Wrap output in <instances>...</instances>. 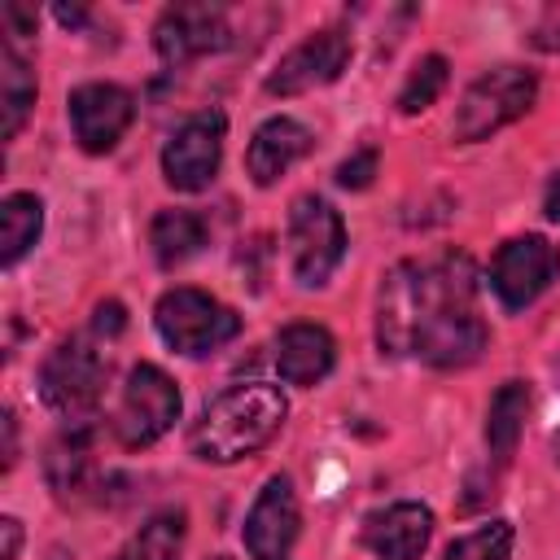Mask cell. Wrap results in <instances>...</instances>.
<instances>
[{
	"instance_id": "6da1fadb",
	"label": "cell",
	"mask_w": 560,
	"mask_h": 560,
	"mask_svg": "<svg viewBox=\"0 0 560 560\" xmlns=\"http://www.w3.org/2000/svg\"><path fill=\"white\" fill-rule=\"evenodd\" d=\"M477 271L468 254L433 262H398L381 280L376 346L381 354H416L433 368H464L486 350V324L472 306Z\"/></svg>"
},
{
	"instance_id": "7a4b0ae2",
	"label": "cell",
	"mask_w": 560,
	"mask_h": 560,
	"mask_svg": "<svg viewBox=\"0 0 560 560\" xmlns=\"http://www.w3.org/2000/svg\"><path fill=\"white\" fill-rule=\"evenodd\" d=\"M284 416H289V402L276 385H262V381L232 385L197 416L188 446L206 464H236V459L262 451L280 433Z\"/></svg>"
},
{
	"instance_id": "3957f363",
	"label": "cell",
	"mask_w": 560,
	"mask_h": 560,
	"mask_svg": "<svg viewBox=\"0 0 560 560\" xmlns=\"http://www.w3.org/2000/svg\"><path fill=\"white\" fill-rule=\"evenodd\" d=\"M105 372L109 363L88 337H66L39 363V398L48 411L66 416L70 424H83L105 394Z\"/></svg>"
},
{
	"instance_id": "277c9868",
	"label": "cell",
	"mask_w": 560,
	"mask_h": 560,
	"mask_svg": "<svg viewBox=\"0 0 560 560\" xmlns=\"http://www.w3.org/2000/svg\"><path fill=\"white\" fill-rule=\"evenodd\" d=\"M153 324L162 332V341L179 354H210L219 346H228L241 332V315L232 306H223L219 298L201 293V289H171L158 298Z\"/></svg>"
},
{
	"instance_id": "5b68a950",
	"label": "cell",
	"mask_w": 560,
	"mask_h": 560,
	"mask_svg": "<svg viewBox=\"0 0 560 560\" xmlns=\"http://www.w3.org/2000/svg\"><path fill=\"white\" fill-rule=\"evenodd\" d=\"M534 96H538V79L534 70H521V66H499L472 79L455 109V140L472 144V140L494 136L499 127L516 122L534 105Z\"/></svg>"
},
{
	"instance_id": "8992f818",
	"label": "cell",
	"mask_w": 560,
	"mask_h": 560,
	"mask_svg": "<svg viewBox=\"0 0 560 560\" xmlns=\"http://www.w3.org/2000/svg\"><path fill=\"white\" fill-rule=\"evenodd\" d=\"M341 254H346L341 214L315 192L298 197L293 210H289V262H293L298 284H306V289L328 284Z\"/></svg>"
},
{
	"instance_id": "52a82bcc",
	"label": "cell",
	"mask_w": 560,
	"mask_h": 560,
	"mask_svg": "<svg viewBox=\"0 0 560 560\" xmlns=\"http://www.w3.org/2000/svg\"><path fill=\"white\" fill-rule=\"evenodd\" d=\"M175 420H179V389H175V381L162 368H153V363H136L127 372V385H122V398H118V411H114L118 442L140 451V446L158 442Z\"/></svg>"
},
{
	"instance_id": "ba28073f",
	"label": "cell",
	"mask_w": 560,
	"mask_h": 560,
	"mask_svg": "<svg viewBox=\"0 0 560 560\" xmlns=\"http://www.w3.org/2000/svg\"><path fill=\"white\" fill-rule=\"evenodd\" d=\"M223 131L228 118L219 109H201L175 127V136L162 149V175L179 192H201L210 188L219 162H223Z\"/></svg>"
},
{
	"instance_id": "9c48e42d",
	"label": "cell",
	"mask_w": 560,
	"mask_h": 560,
	"mask_svg": "<svg viewBox=\"0 0 560 560\" xmlns=\"http://www.w3.org/2000/svg\"><path fill=\"white\" fill-rule=\"evenodd\" d=\"M560 276V249L547 236H512L490 262V289L508 311L529 306Z\"/></svg>"
},
{
	"instance_id": "30bf717a",
	"label": "cell",
	"mask_w": 560,
	"mask_h": 560,
	"mask_svg": "<svg viewBox=\"0 0 560 560\" xmlns=\"http://www.w3.org/2000/svg\"><path fill=\"white\" fill-rule=\"evenodd\" d=\"M346 66H350V35L346 31H315L276 61V70L267 74L262 88L271 96H302V92L332 83Z\"/></svg>"
},
{
	"instance_id": "8fae6325",
	"label": "cell",
	"mask_w": 560,
	"mask_h": 560,
	"mask_svg": "<svg viewBox=\"0 0 560 560\" xmlns=\"http://www.w3.org/2000/svg\"><path fill=\"white\" fill-rule=\"evenodd\" d=\"M66 109H70L74 140L88 153H109L122 140V131L131 127V118H136V101L118 83H79L70 92Z\"/></svg>"
},
{
	"instance_id": "7c38bea8",
	"label": "cell",
	"mask_w": 560,
	"mask_h": 560,
	"mask_svg": "<svg viewBox=\"0 0 560 560\" xmlns=\"http://www.w3.org/2000/svg\"><path fill=\"white\" fill-rule=\"evenodd\" d=\"M228 39L232 31L219 4H171L153 26V48L166 66H184L192 57L219 52Z\"/></svg>"
},
{
	"instance_id": "4fadbf2b",
	"label": "cell",
	"mask_w": 560,
	"mask_h": 560,
	"mask_svg": "<svg viewBox=\"0 0 560 560\" xmlns=\"http://www.w3.org/2000/svg\"><path fill=\"white\" fill-rule=\"evenodd\" d=\"M302 512H298V494L293 481L284 472L267 477V486L258 490L249 516H245V551L254 560H284L293 538H298Z\"/></svg>"
},
{
	"instance_id": "5bb4252c",
	"label": "cell",
	"mask_w": 560,
	"mask_h": 560,
	"mask_svg": "<svg viewBox=\"0 0 560 560\" xmlns=\"http://www.w3.org/2000/svg\"><path fill=\"white\" fill-rule=\"evenodd\" d=\"M433 538V512L424 503H389L363 521V542L381 560H420Z\"/></svg>"
},
{
	"instance_id": "9a60e30c",
	"label": "cell",
	"mask_w": 560,
	"mask_h": 560,
	"mask_svg": "<svg viewBox=\"0 0 560 560\" xmlns=\"http://www.w3.org/2000/svg\"><path fill=\"white\" fill-rule=\"evenodd\" d=\"M311 153V131L298 122V118H267L258 131H254V140H249V149H245V171H249V179L254 184H276L298 158H306Z\"/></svg>"
},
{
	"instance_id": "2e32d148",
	"label": "cell",
	"mask_w": 560,
	"mask_h": 560,
	"mask_svg": "<svg viewBox=\"0 0 560 560\" xmlns=\"http://www.w3.org/2000/svg\"><path fill=\"white\" fill-rule=\"evenodd\" d=\"M332 359H337V346H332V332L319 328V324H289L280 337H276V368L289 385H315L332 372Z\"/></svg>"
},
{
	"instance_id": "e0dca14e",
	"label": "cell",
	"mask_w": 560,
	"mask_h": 560,
	"mask_svg": "<svg viewBox=\"0 0 560 560\" xmlns=\"http://www.w3.org/2000/svg\"><path fill=\"white\" fill-rule=\"evenodd\" d=\"M92 468H96V459H92V429H88V420L83 424H70L48 446V455H44V477H48V486L61 499L83 494L88 481H92Z\"/></svg>"
},
{
	"instance_id": "ac0fdd59",
	"label": "cell",
	"mask_w": 560,
	"mask_h": 560,
	"mask_svg": "<svg viewBox=\"0 0 560 560\" xmlns=\"http://www.w3.org/2000/svg\"><path fill=\"white\" fill-rule=\"evenodd\" d=\"M525 411H529V389L525 381H503L490 398V411H486V446L499 464H508L516 455V442H521V429H525Z\"/></svg>"
},
{
	"instance_id": "d6986e66",
	"label": "cell",
	"mask_w": 560,
	"mask_h": 560,
	"mask_svg": "<svg viewBox=\"0 0 560 560\" xmlns=\"http://www.w3.org/2000/svg\"><path fill=\"white\" fill-rule=\"evenodd\" d=\"M149 245H153V258L171 271L206 245V219L197 210H158L149 228Z\"/></svg>"
},
{
	"instance_id": "ffe728a7",
	"label": "cell",
	"mask_w": 560,
	"mask_h": 560,
	"mask_svg": "<svg viewBox=\"0 0 560 560\" xmlns=\"http://www.w3.org/2000/svg\"><path fill=\"white\" fill-rule=\"evenodd\" d=\"M31 105H35V70L13 44H4L0 48V136L4 140L22 131Z\"/></svg>"
},
{
	"instance_id": "44dd1931",
	"label": "cell",
	"mask_w": 560,
	"mask_h": 560,
	"mask_svg": "<svg viewBox=\"0 0 560 560\" xmlns=\"http://www.w3.org/2000/svg\"><path fill=\"white\" fill-rule=\"evenodd\" d=\"M39 228H44V201L35 192H9L0 201V262L13 267L39 241Z\"/></svg>"
},
{
	"instance_id": "7402d4cb",
	"label": "cell",
	"mask_w": 560,
	"mask_h": 560,
	"mask_svg": "<svg viewBox=\"0 0 560 560\" xmlns=\"http://www.w3.org/2000/svg\"><path fill=\"white\" fill-rule=\"evenodd\" d=\"M184 542V512H158L140 525V534L127 542L118 560H179Z\"/></svg>"
},
{
	"instance_id": "603a6c76",
	"label": "cell",
	"mask_w": 560,
	"mask_h": 560,
	"mask_svg": "<svg viewBox=\"0 0 560 560\" xmlns=\"http://www.w3.org/2000/svg\"><path fill=\"white\" fill-rule=\"evenodd\" d=\"M512 538H516V534H512L508 521H490V525H481V529L455 538V542L442 551V560H512Z\"/></svg>"
},
{
	"instance_id": "cb8c5ba5",
	"label": "cell",
	"mask_w": 560,
	"mask_h": 560,
	"mask_svg": "<svg viewBox=\"0 0 560 560\" xmlns=\"http://www.w3.org/2000/svg\"><path fill=\"white\" fill-rule=\"evenodd\" d=\"M442 88H446V57L429 52V57H420L416 70L407 74V83H402V92H398V109H402V114H420V109H429V105L442 96Z\"/></svg>"
},
{
	"instance_id": "d4e9b609",
	"label": "cell",
	"mask_w": 560,
	"mask_h": 560,
	"mask_svg": "<svg viewBox=\"0 0 560 560\" xmlns=\"http://www.w3.org/2000/svg\"><path fill=\"white\" fill-rule=\"evenodd\" d=\"M376 175V149H354L341 166H337V184L341 188H368Z\"/></svg>"
},
{
	"instance_id": "484cf974",
	"label": "cell",
	"mask_w": 560,
	"mask_h": 560,
	"mask_svg": "<svg viewBox=\"0 0 560 560\" xmlns=\"http://www.w3.org/2000/svg\"><path fill=\"white\" fill-rule=\"evenodd\" d=\"M122 328H127V311H122V302H114V298H109V302H101V306H96V315H92V332L109 341V337H118Z\"/></svg>"
},
{
	"instance_id": "4316f807",
	"label": "cell",
	"mask_w": 560,
	"mask_h": 560,
	"mask_svg": "<svg viewBox=\"0 0 560 560\" xmlns=\"http://www.w3.org/2000/svg\"><path fill=\"white\" fill-rule=\"evenodd\" d=\"M529 39H534L538 48H547V52H560V4L542 9V18H538V26H534Z\"/></svg>"
},
{
	"instance_id": "83f0119b",
	"label": "cell",
	"mask_w": 560,
	"mask_h": 560,
	"mask_svg": "<svg viewBox=\"0 0 560 560\" xmlns=\"http://www.w3.org/2000/svg\"><path fill=\"white\" fill-rule=\"evenodd\" d=\"M18 551H22V525L13 516H4L0 521V560H18Z\"/></svg>"
},
{
	"instance_id": "f1b7e54d",
	"label": "cell",
	"mask_w": 560,
	"mask_h": 560,
	"mask_svg": "<svg viewBox=\"0 0 560 560\" xmlns=\"http://www.w3.org/2000/svg\"><path fill=\"white\" fill-rule=\"evenodd\" d=\"M4 13H9V22H13V26H22L26 35L35 31V13H31V9H22V4H9Z\"/></svg>"
},
{
	"instance_id": "f546056e",
	"label": "cell",
	"mask_w": 560,
	"mask_h": 560,
	"mask_svg": "<svg viewBox=\"0 0 560 560\" xmlns=\"http://www.w3.org/2000/svg\"><path fill=\"white\" fill-rule=\"evenodd\" d=\"M547 219H556L560 223V175H551V184H547Z\"/></svg>"
},
{
	"instance_id": "4dcf8cb0",
	"label": "cell",
	"mask_w": 560,
	"mask_h": 560,
	"mask_svg": "<svg viewBox=\"0 0 560 560\" xmlns=\"http://www.w3.org/2000/svg\"><path fill=\"white\" fill-rule=\"evenodd\" d=\"M83 18H88V13H83L79 4H57V22H61V26H83Z\"/></svg>"
},
{
	"instance_id": "1f68e13d",
	"label": "cell",
	"mask_w": 560,
	"mask_h": 560,
	"mask_svg": "<svg viewBox=\"0 0 560 560\" xmlns=\"http://www.w3.org/2000/svg\"><path fill=\"white\" fill-rule=\"evenodd\" d=\"M556 459H560V433H556Z\"/></svg>"
},
{
	"instance_id": "d6a6232c",
	"label": "cell",
	"mask_w": 560,
	"mask_h": 560,
	"mask_svg": "<svg viewBox=\"0 0 560 560\" xmlns=\"http://www.w3.org/2000/svg\"><path fill=\"white\" fill-rule=\"evenodd\" d=\"M210 560H232V556H210Z\"/></svg>"
},
{
	"instance_id": "836d02e7",
	"label": "cell",
	"mask_w": 560,
	"mask_h": 560,
	"mask_svg": "<svg viewBox=\"0 0 560 560\" xmlns=\"http://www.w3.org/2000/svg\"><path fill=\"white\" fill-rule=\"evenodd\" d=\"M556 376H560V359H556Z\"/></svg>"
}]
</instances>
